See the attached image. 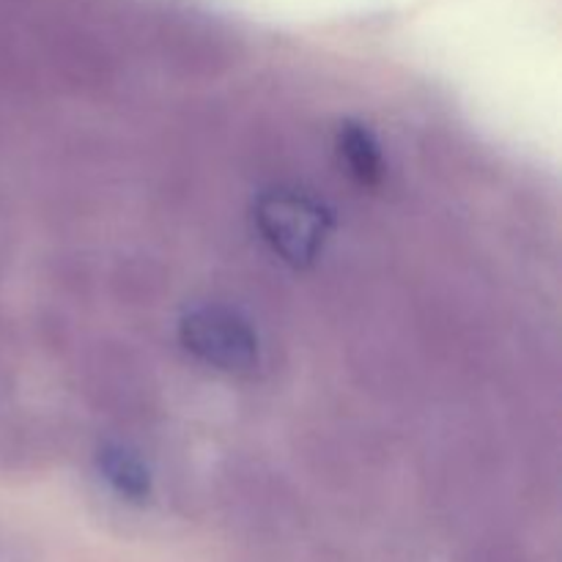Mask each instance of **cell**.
I'll list each match as a JSON object with an SVG mask.
<instances>
[{"label":"cell","instance_id":"6da1fadb","mask_svg":"<svg viewBox=\"0 0 562 562\" xmlns=\"http://www.w3.org/2000/svg\"><path fill=\"white\" fill-rule=\"evenodd\" d=\"M256 220L272 250L296 267L311 263L329 234V214L313 198L291 190L263 195Z\"/></svg>","mask_w":562,"mask_h":562},{"label":"cell","instance_id":"7a4b0ae2","mask_svg":"<svg viewBox=\"0 0 562 562\" xmlns=\"http://www.w3.org/2000/svg\"><path fill=\"white\" fill-rule=\"evenodd\" d=\"M181 344L190 355L217 371L241 373L256 368L258 340L245 318L228 307H195L181 322Z\"/></svg>","mask_w":562,"mask_h":562},{"label":"cell","instance_id":"3957f363","mask_svg":"<svg viewBox=\"0 0 562 562\" xmlns=\"http://www.w3.org/2000/svg\"><path fill=\"white\" fill-rule=\"evenodd\" d=\"M338 148L340 159L346 162L349 173L355 176L360 184H379L384 176V159L382 148H379L376 137L368 130L366 124H357V121H346L338 132Z\"/></svg>","mask_w":562,"mask_h":562},{"label":"cell","instance_id":"277c9868","mask_svg":"<svg viewBox=\"0 0 562 562\" xmlns=\"http://www.w3.org/2000/svg\"><path fill=\"white\" fill-rule=\"evenodd\" d=\"M99 472L113 486V492L130 503H146L151 497V475L140 456H135L132 450L119 448V445L104 448L99 453Z\"/></svg>","mask_w":562,"mask_h":562}]
</instances>
